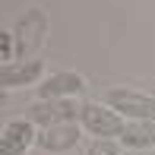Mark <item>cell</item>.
I'll list each match as a JSON object with an SVG mask.
<instances>
[{
  "mask_svg": "<svg viewBox=\"0 0 155 155\" xmlns=\"http://www.w3.org/2000/svg\"><path fill=\"white\" fill-rule=\"evenodd\" d=\"M45 32H48V16L45 10L32 6L19 16L16 29H13V38H16V60H32V54L41 48L45 41Z\"/></svg>",
  "mask_w": 155,
  "mask_h": 155,
  "instance_id": "obj_1",
  "label": "cell"
},
{
  "mask_svg": "<svg viewBox=\"0 0 155 155\" xmlns=\"http://www.w3.org/2000/svg\"><path fill=\"white\" fill-rule=\"evenodd\" d=\"M104 104L114 108L120 117L155 120V95H146V92H133V89H108V92H104Z\"/></svg>",
  "mask_w": 155,
  "mask_h": 155,
  "instance_id": "obj_2",
  "label": "cell"
},
{
  "mask_svg": "<svg viewBox=\"0 0 155 155\" xmlns=\"http://www.w3.org/2000/svg\"><path fill=\"white\" fill-rule=\"evenodd\" d=\"M79 120H82V127H86V130L92 133L95 139H114V136H120L124 127H127L124 117L117 114L114 108H108V104H98V101L82 104Z\"/></svg>",
  "mask_w": 155,
  "mask_h": 155,
  "instance_id": "obj_3",
  "label": "cell"
},
{
  "mask_svg": "<svg viewBox=\"0 0 155 155\" xmlns=\"http://www.w3.org/2000/svg\"><path fill=\"white\" fill-rule=\"evenodd\" d=\"M82 108H76L70 98H51V101H35L29 104V111H25V120L38 124L41 130H48V127H57V124H73V117L79 114Z\"/></svg>",
  "mask_w": 155,
  "mask_h": 155,
  "instance_id": "obj_4",
  "label": "cell"
},
{
  "mask_svg": "<svg viewBox=\"0 0 155 155\" xmlns=\"http://www.w3.org/2000/svg\"><path fill=\"white\" fill-rule=\"evenodd\" d=\"M38 133H35L32 120H10L3 127V136H0V155H25L35 146Z\"/></svg>",
  "mask_w": 155,
  "mask_h": 155,
  "instance_id": "obj_5",
  "label": "cell"
},
{
  "mask_svg": "<svg viewBox=\"0 0 155 155\" xmlns=\"http://www.w3.org/2000/svg\"><path fill=\"white\" fill-rule=\"evenodd\" d=\"M41 76H45V63H41L38 57H32V60H13V63H3V70H0V82H3V89L35 86Z\"/></svg>",
  "mask_w": 155,
  "mask_h": 155,
  "instance_id": "obj_6",
  "label": "cell"
},
{
  "mask_svg": "<svg viewBox=\"0 0 155 155\" xmlns=\"http://www.w3.org/2000/svg\"><path fill=\"white\" fill-rule=\"evenodd\" d=\"M86 89V79L73 70H63V73H54L48 76L45 82L38 86V98L41 101H51V98H73Z\"/></svg>",
  "mask_w": 155,
  "mask_h": 155,
  "instance_id": "obj_7",
  "label": "cell"
},
{
  "mask_svg": "<svg viewBox=\"0 0 155 155\" xmlns=\"http://www.w3.org/2000/svg\"><path fill=\"white\" fill-rule=\"evenodd\" d=\"M76 143H79V127H76V124L48 127V130H41L38 139H35V146L45 149V152H70Z\"/></svg>",
  "mask_w": 155,
  "mask_h": 155,
  "instance_id": "obj_8",
  "label": "cell"
},
{
  "mask_svg": "<svg viewBox=\"0 0 155 155\" xmlns=\"http://www.w3.org/2000/svg\"><path fill=\"white\" fill-rule=\"evenodd\" d=\"M120 143L133 152H143V149H155V120H133L124 127L120 133Z\"/></svg>",
  "mask_w": 155,
  "mask_h": 155,
  "instance_id": "obj_9",
  "label": "cell"
},
{
  "mask_svg": "<svg viewBox=\"0 0 155 155\" xmlns=\"http://www.w3.org/2000/svg\"><path fill=\"white\" fill-rule=\"evenodd\" d=\"M82 155H120V152H117V143H114V139H95Z\"/></svg>",
  "mask_w": 155,
  "mask_h": 155,
  "instance_id": "obj_10",
  "label": "cell"
},
{
  "mask_svg": "<svg viewBox=\"0 0 155 155\" xmlns=\"http://www.w3.org/2000/svg\"><path fill=\"white\" fill-rule=\"evenodd\" d=\"M127 155H139V152H127Z\"/></svg>",
  "mask_w": 155,
  "mask_h": 155,
  "instance_id": "obj_11",
  "label": "cell"
}]
</instances>
